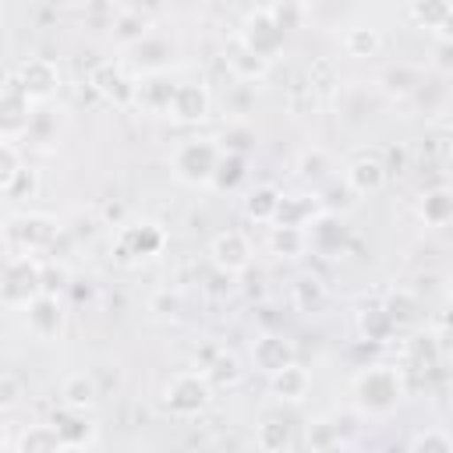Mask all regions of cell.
Wrapping results in <instances>:
<instances>
[{
	"mask_svg": "<svg viewBox=\"0 0 453 453\" xmlns=\"http://www.w3.org/2000/svg\"><path fill=\"white\" fill-rule=\"evenodd\" d=\"M14 78L21 81V88H25L32 99H50V96L57 92V85H60V67H57L50 57H28V60L18 67Z\"/></svg>",
	"mask_w": 453,
	"mask_h": 453,
	"instance_id": "8",
	"label": "cell"
},
{
	"mask_svg": "<svg viewBox=\"0 0 453 453\" xmlns=\"http://www.w3.org/2000/svg\"><path fill=\"white\" fill-rule=\"evenodd\" d=\"M117 244H120L124 255H142V258H145V255H159V251H163L166 234H163L156 223H131V226L120 230Z\"/></svg>",
	"mask_w": 453,
	"mask_h": 453,
	"instance_id": "12",
	"label": "cell"
},
{
	"mask_svg": "<svg viewBox=\"0 0 453 453\" xmlns=\"http://www.w3.org/2000/svg\"><path fill=\"white\" fill-rule=\"evenodd\" d=\"M251 357H255V365H258L262 372L276 375V372H283L287 365H294V347H290L280 333H262V336L255 340V347H251Z\"/></svg>",
	"mask_w": 453,
	"mask_h": 453,
	"instance_id": "13",
	"label": "cell"
},
{
	"mask_svg": "<svg viewBox=\"0 0 453 453\" xmlns=\"http://www.w3.org/2000/svg\"><path fill=\"white\" fill-rule=\"evenodd\" d=\"M382 85L393 96H414L425 81H421V71L414 64H393V67L382 71Z\"/></svg>",
	"mask_w": 453,
	"mask_h": 453,
	"instance_id": "27",
	"label": "cell"
},
{
	"mask_svg": "<svg viewBox=\"0 0 453 453\" xmlns=\"http://www.w3.org/2000/svg\"><path fill=\"white\" fill-rule=\"evenodd\" d=\"M226 106L230 113H248L255 106V85L251 81H237L226 88Z\"/></svg>",
	"mask_w": 453,
	"mask_h": 453,
	"instance_id": "45",
	"label": "cell"
},
{
	"mask_svg": "<svg viewBox=\"0 0 453 453\" xmlns=\"http://www.w3.org/2000/svg\"><path fill=\"white\" fill-rule=\"evenodd\" d=\"M343 46H347V53H354V57H368V53L379 50V32L368 28V25H354V28H347Z\"/></svg>",
	"mask_w": 453,
	"mask_h": 453,
	"instance_id": "37",
	"label": "cell"
},
{
	"mask_svg": "<svg viewBox=\"0 0 453 453\" xmlns=\"http://www.w3.org/2000/svg\"><path fill=\"white\" fill-rule=\"evenodd\" d=\"M435 64H439L442 71H453V42H446V39L439 42V60H435Z\"/></svg>",
	"mask_w": 453,
	"mask_h": 453,
	"instance_id": "50",
	"label": "cell"
},
{
	"mask_svg": "<svg viewBox=\"0 0 453 453\" xmlns=\"http://www.w3.org/2000/svg\"><path fill=\"white\" fill-rule=\"evenodd\" d=\"M389 315H393V322L400 326V322H407V319H414V308H418V301L411 297V294H403V290H396L393 297H389V304H382Z\"/></svg>",
	"mask_w": 453,
	"mask_h": 453,
	"instance_id": "47",
	"label": "cell"
},
{
	"mask_svg": "<svg viewBox=\"0 0 453 453\" xmlns=\"http://www.w3.org/2000/svg\"><path fill=\"white\" fill-rule=\"evenodd\" d=\"M202 372H205V379H209L212 386H234V382L241 379V365H237V357L226 354V350H216V354L202 365Z\"/></svg>",
	"mask_w": 453,
	"mask_h": 453,
	"instance_id": "30",
	"label": "cell"
},
{
	"mask_svg": "<svg viewBox=\"0 0 453 453\" xmlns=\"http://www.w3.org/2000/svg\"><path fill=\"white\" fill-rule=\"evenodd\" d=\"M255 145V131L244 124V120H237V124H230L223 134H219V149L223 152H237V156H248V149Z\"/></svg>",
	"mask_w": 453,
	"mask_h": 453,
	"instance_id": "38",
	"label": "cell"
},
{
	"mask_svg": "<svg viewBox=\"0 0 453 453\" xmlns=\"http://www.w3.org/2000/svg\"><path fill=\"white\" fill-rule=\"evenodd\" d=\"M269 14H273V21L287 32V28H294L301 18H304V7H297V4H273V7H265Z\"/></svg>",
	"mask_w": 453,
	"mask_h": 453,
	"instance_id": "49",
	"label": "cell"
},
{
	"mask_svg": "<svg viewBox=\"0 0 453 453\" xmlns=\"http://www.w3.org/2000/svg\"><path fill=\"white\" fill-rule=\"evenodd\" d=\"M35 188H39V173L32 170V166H21L0 191L7 195V198H32L35 195Z\"/></svg>",
	"mask_w": 453,
	"mask_h": 453,
	"instance_id": "40",
	"label": "cell"
},
{
	"mask_svg": "<svg viewBox=\"0 0 453 453\" xmlns=\"http://www.w3.org/2000/svg\"><path fill=\"white\" fill-rule=\"evenodd\" d=\"M269 248L276 255H283V258H297V255L308 251V230H301V226H273Z\"/></svg>",
	"mask_w": 453,
	"mask_h": 453,
	"instance_id": "28",
	"label": "cell"
},
{
	"mask_svg": "<svg viewBox=\"0 0 453 453\" xmlns=\"http://www.w3.org/2000/svg\"><path fill=\"white\" fill-rule=\"evenodd\" d=\"M449 11H453V4H414V7H411V14H414L425 28H435V32H439L442 21L449 18Z\"/></svg>",
	"mask_w": 453,
	"mask_h": 453,
	"instance_id": "44",
	"label": "cell"
},
{
	"mask_svg": "<svg viewBox=\"0 0 453 453\" xmlns=\"http://www.w3.org/2000/svg\"><path fill=\"white\" fill-rule=\"evenodd\" d=\"M446 290H449V301H453V276H449V287Z\"/></svg>",
	"mask_w": 453,
	"mask_h": 453,
	"instance_id": "52",
	"label": "cell"
},
{
	"mask_svg": "<svg viewBox=\"0 0 453 453\" xmlns=\"http://www.w3.org/2000/svg\"><path fill=\"white\" fill-rule=\"evenodd\" d=\"M308 389H311V375H308V368H301L297 361L273 375V393H276L280 400H304Z\"/></svg>",
	"mask_w": 453,
	"mask_h": 453,
	"instance_id": "25",
	"label": "cell"
},
{
	"mask_svg": "<svg viewBox=\"0 0 453 453\" xmlns=\"http://www.w3.org/2000/svg\"><path fill=\"white\" fill-rule=\"evenodd\" d=\"M421 219L428 223V226H446V223H453V188H446V184H439V188H428L425 195H421Z\"/></svg>",
	"mask_w": 453,
	"mask_h": 453,
	"instance_id": "23",
	"label": "cell"
},
{
	"mask_svg": "<svg viewBox=\"0 0 453 453\" xmlns=\"http://www.w3.org/2000/svg\"><path fill=\"white\" fill-rule=\"evenodd\" d=\"M319 198H308V195H287L280 202V212H276V226H301L308 230L311 219L319 216Z\"/></svg>",
	"mask_w": 453,
	"mask_h": 453,
	"instance_id": "19",
	"label": "cell"
},
{
	"mask_svg": "<svg viewBox=\"0 0 453 453\" xmlns=\"http://www.w3.org/2000/svg\"><path fill=\"white\" fill-rule=\"evenodd\" d=\"M209 255H212V265H216L219 273H226V276L248 269V262H251V248H248V241H244L237 230H223V234H216Z\"/></svg>",
	"mask_w": 453,
	"mask_h": 453,
	"instance_id": "11",
	"label": "cell"
},
{
	"mask_svg": "<svg viewBox=\"0 0 453 453\" xmlns=\"http://www.w3.org/2000/svg\"><path fill=\"white\" fill-rule=\"evenodd\" d=\"M400 393H403L400 375L393 368H382V365L365 368L357 375V382H354V400L368 414H389L400 403Z\"/></svg>",
	"mask_w": 453,
	"mask_h": 453,
	"instance_id": "1",
	"label": "cell"
},
{
	"mask_svg": "<svg viewBox=\"0 0 453 453\" xmlns=\"http://www.w3.org/2000/svg\"><path fill=\"white\" fill-rule=\"evenodd\" d=\"M294 304L301 311H319L326 304V283L319 276H301L294 283Z\"/></svg>",
	"mask_w": 453,
	"mask_h": 453,
	"instance_id": "32",
	"label": "cell"
},
{
	"mask_svg": "<svg viewBox=\"0 0 453 453\" xmlns=\"http://www.w3.org/2000/svg\"><path fill=\"white\" fill-rule=\"evenodd\" d=\"M308 439H311V446H315L319 453H326L333 442H340V428H336L333 421H315V425L308 428Z\"/></svg>",
	"mask_w": 453,
	"mask_h": 453,
	"instance_id": "46",
	"label": "cell"
},
{
	"mask_svg": "<svg viewBox=\"0 0 453 453\" xmlns=\"http://www.w3.org/2000/svg\"><path fill=\"white\" fill-rule=\"evenodd\" d=\"M57 237H60V226H57V219L46 216V212H21V216L7 219V241H14L25 255H28V251H46V248H53Z\"/></svg>",
	"mask_w": 453,
	"mask_h": 453,
	"instance_id": "4",
	"label": "cell"
},
{
	"mask_svg": "<svg viewBox=\"0 0 453 453\" xmlns=\"http://www.w3.org/2000/svg\"><path fill=\"white\" fill-rule=\"evenodd\" d=\"M25 163L18 159V149H14V142H0V188L21 170Z\"/></svg>",
	"mask_w": 453,
	"mask_h": 453,
	"instance_id": "48",
	"label": "cell"
},
{
	"mask_svg": "<svg viewBox=\"0 0 453 453\" xmlns=\"http://www.w3.org/2000/svg\"><path fill=\"white\" fill-rule=\"evenodd\" d=\"M258 449H265V453H280V449H287V442H290V428H287V421H276V418H269V421H262L258 425Z\"/></svg>",
	"mask_w": 453,
	"mask_h": 453,
	"instance_id": "36",
	"label": "cell"
},
{
	"mask_svg": "<svg viewBox=\"0 0 453 453\" xmlns=\"http://www.w3.org/2000/svg\"><path fill=\"white\" fill-rule=\"evenodd\" d=\"M347 241H350V230L333 212H319L308 226V248L319 251V255H340L347 248Z\"/></svg>",
	"mask_w": 453,
	"mask_h": 453,
	"instance_id": "10",
	"label": "cell"
},
{
	"mask_svg": "<svg viewBox=\"0 0 453 453\" xmlns=\"http://www.w3.org/2000/svg\"><path fill=\"white\" fill-rule=\"evenodd\" d=\"M280 202H283L280 188H273V184H255V188L248 191V198H244V212H248L255 223H276Z\"/></svg>",
	"mask_w": 453,
	"mask_h": 453,
	"instance_id": "21",
	"label": "cell"
},
{
	"mask_svg": "<svg viewBox=\"0 0 453 453\" xmlns=\"http://www.w3.org/2000/svg\"><path fill=\"white\" fill-rule=\"evenodd\" d=\"M50 425L57 428V435L64 439V446H85V442L96 435V428H92V421L85 418V411H71V407H60Z\"/></svg>",
	"mask_w": 453,
	"mask_h": 453,
	"instance_id": "18",
	"label": "cell"
},
{
	"mask_svg": "<svg viewBox=\"0 0 453 453\" xmlns=\"http://www.w3.org/2000/svg\"><path fill=\"white\" fill-rule=\"evenodd\" d=\"M226 67L234 71L237 81H258V78L269 71V60L258 57L251 46H244L241 35H237V39L230 42V50H226Z\"/></svg>",
	"mask_w": 453,
	"mask_h": 453,
	"instance_id": "17",
	"label": "cell"
},
{
	"mask_svg": "<svg viewBox=\"0 0 453 453\" xmlns=\"http://www.w3.org/2000/svg\"><path fill=\"white\" fill-rule=\"evenodd\" d=\"M357 326H361L365 340H386L396 329V322H393V315L386 308H365L361 319H357Z\"/></svg>",
	"mask_w": 453,
	"mask_h": 453,
	"instance_id": "33",
	"label": "cell"
},
{
	"mask_svg": "<svg viewBox=\"0 0 453 453\" xmlns=\"http://www.w3.org/2000/svg\"><path fill=\"white\" fill-rule=\"evenodd\" d=\"M407 357L418 365V368H432L439 361V336L435 333H418L407 340Z\"/></svg>",
	"mask_w": 453,
	"mask_h": 453,
	"instance_id": "34",
	"label": "cell"
},
{
	"mask_svg": "<svg viewBox=\"0 0 453 453\" xmlns=\"http://www.w3.org/2000/svg\"><path fill=\"white\" fill-rule=\"evenodd\" d=\"M173 92H177V85L166 78V74H145L142 81H138V106H145V110H166L170 113V103H173Z\"/></svg>",
	"mask_w": 453,
	"mask_h": 453,
	"instance_id": "20",
	"label": "cell"
},
{
	"mask_svg": "<svg viewBox=\"0 0 453 453\" xmlns=\"http://www.w3.org/2000/svg\"><path fill=\"white\" fill-rule=\"evenodd\" d=\"M113 35L124 42V46H134V42H142L145 35H149V21H145V14L142 11H117V18H113Z\"/></svg>",
	"mask_w": 453,
	"mask_h": 453,
	"instance_id": "29",
	"label": "cell"
},
{
	"mask_svg": "<svg viewBox=\"0 0 453 453\" xmlns=\"http://www.w3.org/2000/svg\"><path fill=\"white\" fill-rule=\"evenodd\" d=\"M64 449L67 446H64V439L57 435L53 425H32V428L21 432L14 453H64Z\"/></svg>",
	"mask_w": 453,
	"mask_h": 453,
	"instance_id": "26",
	"label": "cell"
},
{
	"mask_svg": "<svg viewBox=\"0 0 453 453\" xmlns=\"http://www.w3.org/2000/svg\"><path fill=\"white\" fill-rule=\"evenodd\" d=\"M42 294V262H35L32 255H11L4 262V276H0V297L4 304H28Z\"/></svg>",
	"mask_w": 453,
	"mask_h": 453,
	"instance_id": "2",
	"label": "cell"
},
{
	"mask_svg": "<svg viewBox=\"0 0 453 453\" xmlns=\"http://www.w3.org/2000/svg\"><path fill=\"white\" fill-rule=\"evenodd\" d=\"M14 400V382H11V375L4 379V403H11Z\"/></svg>",
	"mask_w": 453,
	"mask_h": 453,
	"instance_id": "51",
	"label": "cell"
},
{
	"mask_svg": "<svg viewBox=\"0 0 453 453\" xmlns=\"http://www.w3.org/2000/svg\"><path fill=\"white\" fill-rule=\"evenodd\" d=\"M212 396V382L205 379V372H177L166 389H163V403L173 414H198Z\"/></svg>",
	"mask_w": 453,
	"mask_h": 453,
	"instance_id": "5",
	"label": "cell"
},
{
	"mask_svg": "<svg viewBox=\"0 0 453 453\" xmlns=\"http://www.w3.org/2000/svg\"><path fill=\"white\" fill-rule=\"evenodd\" d=\"M244 170H248V156L223 152V156H219V166H216L212 184H216L219 191H230V188H237V184L244 180Z\"/></svg>",
	"mask_w": 453,
	"mask_h": 453,
	"instance_id": "31",
	"label": "cell"
},
{
	"mask_svg": "<svg viewBox=\"0 0 453 453\" xmlns=\"http://www.w3.org/2000/svg\"><path fill=\"white\" fill-rule=\"evenodd\" d=\"M241 42H244V46H251L258 57L273 60V57L283 50V28H280V25L273 21V14L262 7V11H255V14H248V18H244Z\"/></svg>",
	"mask_w": 453,
	"mask_h": 453,
	"instance_id": "7",
	"label": "cell"
},
{
	"mask_svg": "<svg viewBox=\"0 0 453 453\" xmlns=\"http://www.w3.org/2000/svg\"><path fill=\"white\" fill-rule=\"evenodd\" d=\"M57 127H60V117H57L53 110H35L32 120H28L25 138L35 142V145H50V142L57 138Z\"/></svg>",
	"mask_w": 453,
	"mask_h": 453,
	"instance_id": "35",
	"label": "cell"
},
{
	"mask_svg": "<svg viewBox=\"0 0 453 453\" xmlns=\"http://www.w3.org/2000/svg\"><path fill=\"white\" fill-rule=\"evenodd\" d=\"M170 113H173L177 120H188V124L202 120V117L209 113V92H205L198 81H180L177 92H173Z\"/></svg>",
	"mask_w": 453,
	"mask_h": 453,
	"instance_id": "15",
	"label": "cell"
},
{
	"mask_svg": "<svg viewBox=\"0 0 453 453\" xmlns=\"http://www.w3.org/2000/svg\"><path fill=\"white\" fill-rule=\"evenodd\" d=\"M32 96L21 88V81L11 74L4 81V92H0V134L4 142H14L18 134L28 131V120H32Z\"/></svg>",
	"mask_w": 453,
	"mask_h": 453,
	"instance_id": "6",
	"label": "cell"
},
{
	"mask_svg": "<svg viewBox=\"0 0 453 453\" xmlns=\"http://www.w3.org/2000/svg\"><path fill=\"white\" fill-rule=\"evenodd\" d=\"M315 198H319V209L322 212H333V216H343L347 209H354V202H357V191L347 184V177L343 180H336V177H329L326 184H319V191H315Z\"/></svg>",
	"mask_w": 453,
	"mask_h": 453,
	"instance_id": "24",
	"label": "cell"
},
{
	"mask_svg": "<svg viewBox=\"0 0 453 453\" xmlns=\"http://www.w3.org/2000/svg\"><path fill=\"white\" fill-rule=\"evenodd\" d=\"M96 396H99V386H96V379L85 375V372H74V375H67V379L60 382V400H64V407H71V411H88V407L96 403Z\"/></svg>",
	"mask_w": 453,
	"mask_h": 453,
	"instance_id": "22",
	"label": "cell"
},
{
	"mask_svg": "<svg viewBox=\"0 0 453 453\" xmlns=\"http://www.w3.org/2000/svg\"><path fill=\"white\" fill-rule=\"evenodd\" d=\"M347 184L357 191V195H372L386 184V166H382V156H354L350 166H347Z\"/></svg>",
	"mask_w": 453,
	"mask_h": 453,
	"instance_id": "16",
	"label": "cell"
},
{
	"mask_svg": "<svg viewBox=\"0 0 453 453\" xmlns=\"http://www.w3.org/2000/svg\"><path fill=\"white\" fill-rule=\"evenodd\" d=\"M25 326H28V333L39 336V340L57 336V333L64 329V304H60V297L39 294L35 301H28V304H25Z\"/></svg>",
	"mask_w": 453,
	"mask_h": 453,
	"instance_id": "9",
	"label": "cell"
},
{
	"mask_svg": "<svg viewBox=\"0 0 453 453\" xmlns=\"http://www.w3.org/2000/svg\"><path fill=\"white\" fill-rule=\"evenodd\" d=\"M368 110H372V96H368L365 88H347V92H343V117H347L350 124L365 120Z\"/></svg>",
	"mask_w": 453,
	"mask_h": 453,
	"instance_id": "43",
	"label": "cell"
},
{
	"mask_svg": "<svg viewBox=\"0 0 453 453\" xmlns=\"http://www.w3.org/2000/svg\"><path fill=\"white\" fill-rule=\"evenodd\" d=\"M170 57H173V42L163 39V35H156V32H149L142 42L131 46V60H134L145 74H163V67L170 64Z\"/></svg>",
	"mask_w": 453,
	"mask_h": 453,
	"instance_id": "14",
	"label": "cell"
},
{
	"mask_svg": "<svg viewBox=\"0 0 453 453\" xmlns=\"http://www.w3.org/2000/svg\"><path fill=\"white\" fill-rule=\"evenodd\" d=\"M297 170H301V177H308L315 184H326L329 180V156L322 149H308V152H301Z\"/></svg>",
	"mask_w": 453,
	"mask_h": 453,
	"instance_id": "39",
	"label": "cell"
},
{
	"mask_svg": "<svg viewBox=\"0 0 453 453\" xmlns=\"http://www.w3.org/2000/svg\"><path fill=\"white\" fill-rule=\"evenodd\" d=\"M71 287V273L64 262H42V294L60 297Z\"/></svg>",
	"mask_w": 453,
	"mask_h": 453,
	"instance_id": "41",
	"label": "cell"
},
{
	"mask_svg": "<svg viewBox=\"0 0 453 453\" xmlns=\"http://www.w3.org/2000/svg\"><path fill=\"white\" fill-rule=\"evenodd\" d=\"M219 156H223V149H219L216 142L191 138V142H184V145L173 152V173H177L184 184H212L216 166H219Z\"/></svg>",
	"mask_w": 453,
	"mask_h": 453,
	"instance_id": "3",
	"label": "cell"
},
{
	"mask_svg": "<svg viewBox=\"0 0 453 453\" xmlns=\"http://www.w3.org/2000/svg\"><path fill=\"white\" fill-rule=\"evenodd\" d=\"M411 453H453V439L446 432H439V428H428V432L414 435Z\"/></svg>",
	"mask_w": 453,
	"mask_h": 453,
	"instance_id": "42",
	"label": "cell"
}]
</instances>
